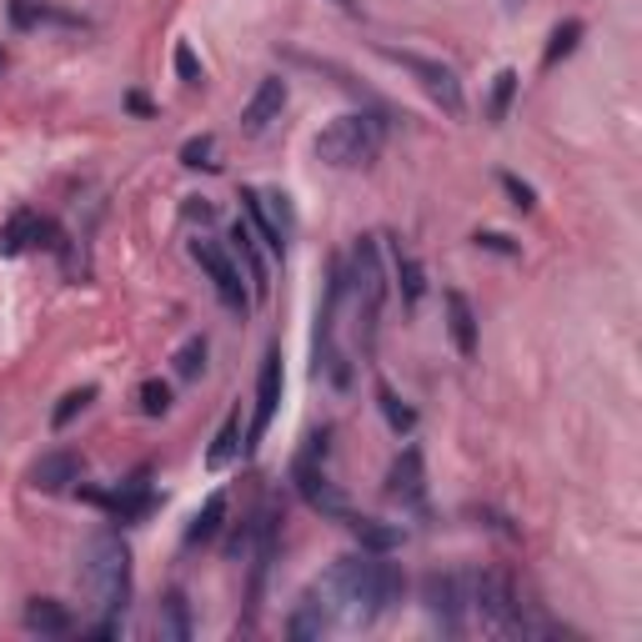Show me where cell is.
<instances>
[{
  "label": "cell",
  "mask_w": 642,
  "mask_h": 642,
  "mask_svg": "<svg viewBox=\"0 0 642 642\" xmlns=\"http://www.w3.org/2000/svg\"><path fill=\"white\" fill-rule=\"evenodd\" d=\"M406 592L402 567L392 563V552H352L337 557L331 572L316 582V597L327 603L331 622L347 628H372L377 617H387Z\"/></svg>",
  "instance_id": "cell-1"
},
{
  "label": "cell",
  "mask_w": 642,
  "mask_h": 642,
  "mask_svg": "<svg viewBox=\"0 0 642 642\" xmlns=\"http://www.w3.org/2000/svg\"><path fill=\"white\" fill-rule=\"evenodd\" d=\"M80 572H86L105 617H126V603H131V547L121 542V532L101 527L80 552Z\"/></svg>",
  "instance_id": "cell-2"
},
{
  "label": "cell",
  "mask_w": 642,
  "mask_h": 642,
  "mask_svg": "<svg viewBox=\"0 0 642 642\" xmlns=\"http://www.w3.org/2000/svg\"><path fill=\"white\" fill-rule=\"evenodd\" d=\"M327 442H331V427L306 432L302 452L291 462V487H297V498L312 512H322L327 523H347V517H352V502H347V492L327 477Z\"/></svg>",
  "instance_id": "cell-3"
},
{
  "label": "cell",
  "mask_w": 642,
  "mask_h": 642,
  "mask_svg": "<svg viewBox=\"0 0 642 642\" xmlns=\"http://www.w3.org/2000/svg\"><path fill=\"white\" fill-rule=\"evenodd\" d=\"M381 141H387L381 116H372V111H347V116H337L331 126H322V136H316V161H327V166H337V171L372 166V161L381 156Z\"/></svg>",
  "instance_id": "cell-4"
},
{
  "label": "cell",
  "mask_w": 642,
  "mask_h": 642,
  "mask_svg": "<svg viewBox=\"0 0 642 642\" xmlns=\"http://www.w3.org/2000/svg\"><path fill=\"white\" fill-rule=\"evenodd\" d=\"M467 588H473V613L482 617V628L502 632V638H538V632H547L542 622L527 617V607L517 603V588L502 572H477Z\"/></svg>",
  "instance_id": "cell-5"
},
{
  "label": "cell",
  "mask_w": 642,
  "mask_h": 642,
  "mask_svg": "<svg viewBox=\"0 0 642 642\" xmlns=\"http://www.w3.org/2000/svg\"><path fill=\"white\" fill-rule=\"evenodd\" d=\"M347 291H356V316L367 327V347L377 337V316L387 302V272H381V237H356L352 247V272H347Z\"/></svg>",
  "instance_id": "cell-6"
},
{
  "label": "cell",
  "mask_w": 642,
  "mask_h": 642,
  "mask_svg": "<svg viewBox=\"0 0 642 642\" xmlns=\"http://www.w3.org/2000/svg\"><path fill=\"white\" fill-rule=\"evenodd\" d=\"M381 55L417 80L421 91L432 96V105H442V116H452V121L467 116V91H462V76L452 66H442L432 55H417V51H396V46H381Z\"/></svg>",
  "instance_id": "cell-7"
},
{
  "label": "cell",
  "mask_w": 642,
  "mask_h": 642,
  "mask_svg": "<svg viewBox=\"0 0 642 642\" xmlns=\"http://www.w3.org/2000/svg\"><path fill=\"white\" fill-rule=\"evenodd\" d=\"M421 607L432 617V628L446 638L467 632V613H473V588L462 572H427L421 577Z\"/></svg>",
  "instance_id": "cell-8"
},
{
  "label": "cell",
  "mask_w": 642,
  "mask_h": 642,
  "mask_svg": "<svg viewBox=\"0 0 642 642\" xmlns=\"http://www.w3.org/2000/svg\"><path fill=\"white\" fill-rule=\"evenodd\" d=\"M191 256H197L201 272L211 276V291H216V302H222L226 312L247 316V312H251V287L241 281L237 256H231L222 241H211V237H197V241H191Z\"/></svg>",
  "instance_id": "cell-9"
},
{
  "label": "cell",
  "mask_w": 642,
  "mask_h": 642,
  "mask_svg": "<svg viewBox=\"0 0 642 642\" xmlns=\"http://www.w3.org/2000/svg\"><path fill=\"white\" fill-rule=\"evenodd\" d=\"M281 347H266L262 356V372H256V412H251V427H247V442H241V452H256V446L266 442V432H272L276 421V406H281Z\"/></svg>",
  "instance_id": "cell-10"
},
{
  "label": "cell",
  "mask_w": 642,
  "mask_h": 642,
  "mask_svg": "<svg viewBox=\"0 0 642 642\" xmlns=\"http://www.w3.org/2000/svg\"><path fill=\"white\" fill-rule=\"evenodd\" d=\"M387 498L402 512H427V462L421 446H402L396 462L387 467Z\"/></svg>",
  "instance_id": "cell-11"
},
{
  "label": "cell",
  "mask_w": 642,
  "mask_h": 642,
  "mask_svg": "<svg viewBox=\"0 0 642 642\" xmlns=\"http://www.w3.org/2000/svg\"><path fill=\"white\" fill-rule=\"evenodd\" d=\"M61 241H66V231H61L51 216H36V211H15L11 222L0 226V256H21V251H30V247L55 251Z\"/></svg>",
  "instance_id": "cell-12"
},
{
  "label": "cell",
  "mask_w": 642,
  "mask_h": 642,
  "mask_svg": "<svg viewBox=\"0 0 642 642\" xmlns=\"http://www.w3.org/2000/svg\"><path fill=\"white\" fill-rule=\"evenodd\" d=\"M231 251H237V266L247 272L251 302H266V291H272V272H266V262H262V241H256V231L247 226V216H241V222L231 226Z\"/></svg>",
  "instance_id": "cell-13"
},
{
  "label": "cell",
  "mask_w": 642,
  "mask_h": 642,
  "mask_svg": "<svg viewBox=\"0 0 642 642\" xmlns=\"http://www.w3.org/2000/svg\"><path fill=\"white\" fill-rule=\"evenodd\" d=\"M287 80L281 76H266L262 86H256V96L247 101V111H241V131L247 136H262L272 121H281V111H287Z\"/></svg>",
  "instance_id": "cell-14"
},
{
  "label": "cell",
  "mask_w": 642,
  "mask_h": 642,
  "mask_svg": "<svg viewBox=\"0 0 642 642\" xmlns=\"http://www.w3.org/2000/svg\"><path fill=\"white\" fill-rule=\"evenodd\" d=\"M76 482H80V457L66 452V446L46 452V457L30 467V487H36V492H71Z\"/></svg>",
  "instance_id": "cell-15"
},
{
  "label": "cell",
  "mask_w": 642,
  "mask_h": 642,
  "mask_svg": "<svg viewBox=\"0 0 642 642\" xmlns=\"http://www.w3.org/2000/svg\"><path fill=\"white\" fill-rule=\"evenodd\" d=\"M105 512L116 517V523H141V517H151L156 512V492H151V482L141 477H131V482H121L111 498H105Z\"/></svg>",
  "instance_id": "cell-16"
},
{
  "label": "cell",
  "mask_w": 642,
  "mask_h": 642,
  "mask_svg": "<svg viewBox=\"0 0 642 642\" xmlns=\"http://www.w3.org/2000/svg\"><path fill=\"white\" fill-rule=\"evenodd\" d=\"M442 306H446V331H452V347H457V356L473 362V356H477V312H473V302H467L462 291H446Z\"/></svg>",
  "instance_id": "cell-17"
},
{
  "label": "cell",
  "mask_w": 642,
  "mask_h": 642,
  "mask_svg": "<svg viewBox=\"0 0 642 642\" xmlns=\"http://www.w3.org/2000/svg\"><path fill=\"white\" fill-rule=\"evenodd\" d=\"M381 241L392 251V276H396V287H402V302L417 306L421 297H427V272H421V262L402 247V237H381Z\"/></svg>",
  "instance_id": "cell-18"
},
{
  "label": "cell",
  "mask_w": 642,
  "mask_h": 642,
  "mask_svg": "<svg viewBox=\"0 0 642 642\" xmlns=\"http://www.w3.org/2000/svg\"><path fill=\"white\" fill-rule=\"evenodd\" d=\"M241 216H247V226L256 231V241H262L266 256H287V237H281V231H276V222L266 216L262 191H256V186H241Z\"/></svg>",
  "instance_id": "cell-19"
},
{
  "label": "cell",
  "mask_w": 642,
  "mask_h": 642,
  "mask_svg": "<svg viewBox=\"0 0 642 642\" xmlns=\"http://www.w3.org/2000/svg\"><path fill=\"white\" fill-rule=\"evenodd\" d=\"M322 632H331V613H327V603H322L316 588H312L302 603H297V613L287 617V638L291 642H316Z\"/></svg>",
  "instance_id": "cell-20"
},
{
  "label": "cell",
  "mask_w": 642,
  "mask_h": 642,
  "mask_svg": "<svg viewBox=\"0 0 642 642\" xmlns=\"http://www.w3.org/2000/svg\"><path fill=\"white\" fill-rule=\"evenodd\" d=\"M26 628L40 632V638H66L76 628V617H71L66 603H55V597H36V603H26Z\"/></svg>",
  "instance_id": "cell-21"
},
{
  "label": "cell",
  "mask_w": 642,
  "mask_h": 642,
  "mask_svg": "<svg viewBox=\"0 0 642 642\" xmlns=\"http://www.w3.org/2000/svg\"><path fill=\"white\" fill-rule=\"evenodd\" d=\"M347 527H352V538L362 542V552H396V547H402V527H392V523H377V517L352 512Z\"/></svg>",
  "instance_id": "cell-22"
},
{
  "label": "cell",
  "mask_w": 642,
  "mask_h": 642,
  "mask_svg": "<svg viewBox=\"0 0 642 642\" xmlns=\"http://www.w3.org/2000/svg\"><path fill=\"white\" fill-rule=\"evenodd\" d=\"M226 507H231V502H226V492H211V498L201 502V512L191 517V527H186V542H191V547H201V542H216V532L226 527Z\"/></svg>",
  "instance_id": "cell-23"
},
{
  "label": "cell",
  "mask_w": 642,
  "mask_h": 642,
  "mask_svg": "<svg viewBox=\"0 0 642 642\" xmlns=\"http://www.w3.org/2000/svg\"><path fill=\"white\" fill-rule=\"evenodd\" d=\"M241 452V406H231L222 421V432H216V442L206 446V467L211 473H222V467H231Z\"/></svg>",
  "instance_id": "cell-24"
},
{
  "label": "cell",
  "mask_w": 642,
  "mask_h": 642,
  "mask_svg": "<svg viewBox=\"0 0 642 642\" xmlns=\"http://www.w3.org/2000/svg\"><path fill=\"white\" fill-rule=\"evenodd\" d=\"M377 406H381V417H387V427H392L396 437H412L417 432V412L396 396L392 381H377Z\"/></svg>",
  "instance_id": "cell-25"
},
{
  "label": "cell",
  "mask_w": 642,
  "mask_h": 642,
  "mask_svg": "<svg viewBox=\"0 0 642 642\" xmlns=\"http://www.w3.org/2000/svg\"><path fill=\"white\" fill-rule=\"evenodd\" d=\"M161 638L191 642V603H186V592H166V603H161Z\"/></svg>",
  "instance_id": "cell-26"
},
{
  "label": "cell",
  "mask_w": 642,
  "mask_h": 642,
  "mask_svg": "<svg viewBox=\"0 0 642 642\" xmlns=\"http://www.w3.org/2000/svg\"><path fill=\"white\" fill-rule=\"evenodd\" d=\"M588 36V26L582 21H563V26H552V36H547V51H542V71H552L557 61H567V55L577 51V40Z\"/></svg>",
  "instance_id": "cell-27"
},
{
  "label": "cell",
  "mask_w": 642,
  "mask_h": 642,
  "mask_svg": "<svg viewBox=\"0 0 642 642\" xmlns=\"http://www.w3.org/2000/svg\"><path fill=\"white\" fill-rule=\"evenodd\" d=\"M517 86H523V76L517 71H498V80H492V96H487V116H492V126H502V121L512 116V101H517Z\"/></svg>",
  "instance_id": "cell-28"
},
{
  "label": "cell",
  "mask_w": 642,
  "mask_h": 642,
  "mask_svg": "<svg viewBox=\"0 0 642 642\" xmlns=\"http://www.w3.org/2000/svg\"><path fill=\"white\" fill-rule=\"evenodd\" d=\"M181 166L186 171H222V161H216V136H191V141L181 146Z\"/></svg>",
  "instance_id": "cell-29"
},
{
  "label": "cell",
  "mask_w": 642,
  "mask_h": 642,
  "mask_svg": "<svg viewBox=\"0 0 642 642\" xmlns=\"http://www.w3.org/2000/svg\"><path fill=\"white\" fill-rule=\"evenodd\" d=\"M171 362H176V377L181 381H197L201 372H206V337H186L181 352L171 356Z\"/></svg>",
  "instance_id": "cell-30"
},
{
  "label": "cell",
  "mask_w": 642,
  "mask_h": 642,
  "mask_svg": "<svg viewBox=\"0 0 642 642\" xmlns=\"http://www.w3.org/2000/svg\"><path fill=\"white\" fill-rule=\"evenodd\" d=\"M96 392H101V387H76V392H66V396H61V406L51 412V427H55V432H66L71 421H76L80 412H86V406L96 402Z\"/></svg>",
  "instance_id": "cell-31"
},
{
  "label": "cell",
  "mask_w": 642,
  "mask_h": 642,
  "mask_svg": "<svg viewBox=\"0 0 642 642\" xmlns=\"http://www.w3.org/2000/svg\"><path fill=\"white\" fill-rule=\"evenodd\" d=\"M136 402H141L146 417H166V412H171V387L161 377H146L141 392H136Z\"/></svg>",
  "instance_id": "cell-32"
},
{
  "label": "cell",
  "mask_w": 642,
  "mask_h": 642,
  "mask_svg": "<svg viewBox=\"0 0 642 642\" xmlns=\"http://www.w3.org/2000/svg\"><path fill=\"white\" fill-rule=\"evenodd\" d=\"M171 66H176V76H181L186 86H206V71H201L197 51H191V40H176V51H171Z\"/></svg>",
  "instance_id": "cell-33"
},
{
  "label": "cell",
  "mask_w": 642,
  "mask_h": 642,
  "mask_svg": "<svg viewBox=\"0 0 642 642\" xmlns=\"http://www.w3.org/2000/svg\"><path fill=\"white\" fill-rule=\"evenodd\" d=\"M262 206H266V216L276 222V231L291 241V231H297V216H291V197H287V191H262Z\"/></svg>",
  "instance_id": "cell-34"
},
{
  "label": "cell",
  "mask_w": 642,
  "mask_h": 642,
  "mask_svg": "<svg viewBox=\"0 0 642 642\" xmlns=\"http://www.w3.org/2000/svg\"><path fill=\"white\" fill-rule=\"evenodd\" d=\"M498 181H502V191L512 197V206H517V211H538V191H532V186H527L523 176H512V171H502Z\"/></svg>",
  "instance_id": "cell-35"
},
{
  "label": "cell",
  "mask_w": 642,
  "mask_h": 642,
  "mask_svg": "<svg viewBox=\"0 0 642 642\" xmlns=\"http://www.w3.org/2000/svg\"><path fill=\"white\" fill-rule=\"evenodd\" d=\"M477 247H482V251H498V256H517V241H512V237H502V231H477Z\"/></svg>",
  "instance_id": "cell-36"
},
{
  "label": "cell",
  "mask_w": 642,
  "mask_h": 642,
  "mask_svg": "<svg viewBox=\"0 0 642 642\" xmlns=\"http://www.w3.org/2000/svg\"><path fill=\"white\" fill-rule=\"evenodd\" d=\"M11 21L21 30H30V26H40V11L30 5V0H11Z\"/></svg>",
  "instance_id": "cell-37"
},
{
  "label": "cell",
  "mask_w": 642,
  "mask_h": 642,
  "mask_svg": "<svg viewBox=\"0 0 642 642\" xmlns=\"http://www.w3.org/2000/svg\"><path fill=\"white\" fill-rule=\"evenodd\" d=\"M126 111H136V116H151V101H146L141 91H131V96H126Z\"/></svg>",
  "instance_id": "cell-38"
},
{
  "label": "cell",
  "mask_w": 642,
  "mask_h": 642,
  "mask_svg": "<svg viewBox=\"0 0 642 642\" xmlns=\"http://www.w3.org/2000/svg\"><path fill=\"white\" fill-rule=\"evenodd\" d=\"M523 5H527V0H502V11H507V15H523Z\"/></svg>",
  "instance_id": "cell-39"
},
{
  "label": "cell",
  "mask_w": 642,
  "mask_h": 642,
  "mask_svg": "<svg viewBox=\"0 0 642 642\" xmlns=\"http://www.w3.org/2000/svg\"><path fill=\"white\" fill-rule=\"evenodd\" d=\"M337 5H341V11H356V0H337Z\"/></svg>",
  "instance_id": "cell-40"
},
{
  "label": "cell",
  "mask_w": 642,
  "mask_h": 642,
  "mask_svg": "<svg viewBox=\"0 0 642 642\" xmlns=\"http://www.w3.org/2000/svg\"><path fill=\"white\" fill-rule=\"evenodd\" d=\"M0 76H5V51H0Z\"/></svg>",
  "instance_id": "cell-41"
}]
</instances>
